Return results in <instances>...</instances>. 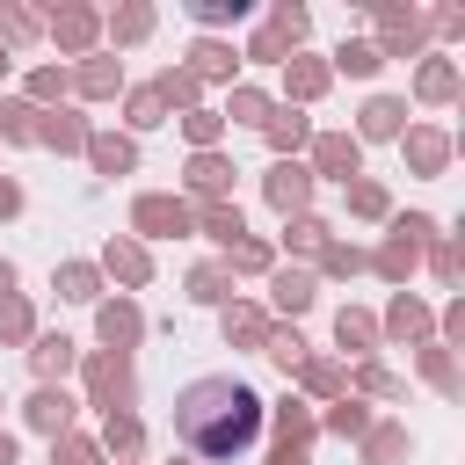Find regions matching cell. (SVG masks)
<instances>
[{
	"mask_svg": "<svg viewBox=\"0 0 465 465\" xmlns=\"http://www.w3.org/2000/svg\"><path fill=\"white\" fill-rule=\"evenodd\" d=\"M262 189H269V203H276L283 218H305V203H312V167H298V160H276Z\"/></svg>",
	"mask_w": 465,
	"mask_h": 465,
	"instance_id": "cell-3",
	"label": "cell"
},
{
	"mask_svg": "<svg viewBox=\"0 0 465 465\" xmlns=\"http://www.w3.org/2000/svg\"><path fill=\"white\" fill-rule=\"evenodd\" d=\"M182 131H189V145H196V153H211V145H218V131H225V116H218V109H189V116H182Z\"/></svg>",
	"mask_w": 465,
	"mask_h": 465,
	"instance_id": "cell-36",
	"label": "cell"
},
{
	"mask_svg": "<svg viewBox=\"0 0 465 465\" xmlns=\"http://www.w3.org/2000/svg\"><path fill=\"white\" fill-rule=\"evenodd\" d=\"M0 465H15V436L7 429H0Z\"/></svg>",
	"mask_w": 465,
	"mask_h": 465,
	"instance_id": "cell-59",
	"label": "cell"
},
{
	"mask_svg": "<svg viewBox=\"0 0 465 465\" xmlns=\"http://www.w3.org/2000/svg\"><path fill=\"white\" fill-rule=\"evenodd\" d=\"M269 465H312V458H305L298 443H276V458H269Z\"/></svg>",
	"mask_w": 465,
	"mask_h": 465,
	"instance_id": "cell-56",
	"label": "cell"
},
{
	"mask_svg": "<svg viewBox=\"0 0 465 465\" xmlns=\"http://www.w3.org/2000/svg\"><path fill=\"white\" fill-rule=\"evenodd\" d=\"M276 443H298V450L312 443V414H305L298 400H283V407H276Z\"/></svg>",
	"mask_w": 465,
	"mask_h": 465,
	"instance_id": "cell-31",
	"label": "cell"
},
{
	"mask_svg": "<svg viewBox=\"0 0 465 465\" xmlns=\"http://www.w3.org/2000/svg\"><path fill=\"white\" fill-rule=\"evenodd\" d=\"M51 283H58V298H73V305H94V291H102V276H94L87 262H65Z\"/></svg>",
	"mask_w": 465,
	"mask_h": 465,
	"instance_id": "cell-26",
	"label": "cell"
},
{
	"mask_svg": "<svg viewBox=\"0 0 465 465\" xmlns=\"http://www.w3.org/2000/svg\"><path fill=\"white\" fill-rule=\"evenodd\" d=\"M414 87H421V102H450V94H458V65H450V58H429Z\"/></svg>",
	"mask_w": 465,
	"mask_h": 465,
	"instance_id": "cell-28",
	"label": "cell"
},
{
	"mask_svg": "<svg viewBox=\"0 0 465 465\" xmlns=\"http://www.w3.org/2000/svg\"><path fill=\"white\" fill-rule=\"evenodd\" d=\"M94 327H102V341H109L116 356H124V349H131V341L145 334V320H138V305H131V298H116V305H102V312H94Z\"/></svg>",
	"mask_w": 465,
	"mask_h": 465,
	"instance_id": "cell-8",
	"label": "cell"
},
{
	"mask_svg": "<svg viewBox=\"0 0 465 465\" xmlns=\"http://www.w3.org/2000/svg\"><path fill=\"white\" fill-rule=\"evenodd\" d=\"M7 211H22V189H15V182H0V218H7Z\"/></svg>",
	"mask_w": 465,
	"mask_h": 465,
	"instance_id": "cell-57",
	"label": "cell"
},
{
	"mask_svg": "<svg viewBox=\"0 0 465 465\" xmlns=\"http://www.w3.org/2000/svg\"><path fill=\"white\" fill-rule=\"evenodd\" d=\"M189 189H196L203 203H225V189H232V160H225V153H196V160H189Z\"/></svg>",
	"mask_w": 465,
	"mask_h": 465,
	"instance_id": "cell-7",
	"label": "cell"
},
{
	"mask_svg": "<svg viewBox=\"0 0 465 465\" xmlns=\"http://www.w3.org/2000/svg\"><path fill=\"white\" fill-rule=\"evenodd\" d=\"M262 131H269V145H276V153H283V160H291V153H298V145H305V138H312V124H305V116H298V109H276V116H269V124H262Z\"/></svg>",
	"mask_w": 465,
	"mask_h": 465,
	"instance_id": "cell-18",
	"label": "cell"
},
{
	"mask_svg": "<svg viewBox=\"0 0 465 465\" xmlns=\"http://www.w3.org/2000/svg\"><path fill=\"white\" fill-rule=\"evenodd\" d=\"M87 160H94L102 174H131V167H138V145L116 138V131H94V138H87Z\"/></svg>",
	"mask_w": 465,
	"mask_h": 465,
	"instance_id": "cell-12",
	"label": "cell"
},
{
	"mask_svg": "<svg viewBox=\"0 0 465 465\" xmlns=\"http://www.w3.org/2000/svg\"><path fill=\"white\" fill-rule=\"evenodd\" d=\"M196 225H203L218 247H240V240H247V225H240V203H203V218H196Z\"/></svg>",
	"mask_w": 465,
	"mask_h": 465,
	"instance_id": "cell-19",
	"label": "cell"
},
{
	"mask_svg": "<svg viewBox=\"0 0 465 465\" xmlns=\"http://www.w3.org/2000/svg\"><path fill=\"white\" fill-rule=\"evenodd\" d=\"M232 116H240V124H269L276 109H269V94H262V87H232Z\"/></svg>",
	"mask_w": 465,
	"mask_h": 465,
	"instance_id": "cell-43",
	"label": "cell"
},
{
	"mask_svg": "<svg viewBox=\"0 0 465 465\" xmlns=\"http://www.w3.org/2000/svg\"><path fill=\"white\" fill-rule=\"evenodd\" d=\"M131 124H138V131H153V124H167V102H160L153 87H138V94H131Z\"/></svg>",
	"mask_w": 465,
	"mask_h": 465,
	"instance_id": "cell-46",
	"label": "cell"
},
{
	"mask_svg": "<svg viewBox=\"0 0 465 465\" xmlns=\"http://www.w3.org/2000/svg\"><path fill=\"white\" fill-rule=\"evenodd\" d=\"M262 356H269V363H283V371H298V363H305V341H298V327H269Z\"/></svg>",
	"mask_w": 465,
	"mask_h": 465,
	"instance_id": "cell-30",
	"label": "cell"
},
{
	"mask_svg": "<svg viewBox=\"0 0 465 465\" xmlns=\"http://www.w3.org/2000/svg\"><path fill=\"white\" fill-rule=\"evenodd\" d=\"M320 269H327V276H356V269H363V254H356L349 240H327V247H320Z\"/></svg>",
	"mask_w": 465,
	"mask_h": 465,
	"instance_id": "cell-44",
	"label": "cell"
},
{
	"mask_svg": "<svg viewBox=\"0 0 465 465\" xmlns=\"http://www.w3.org/2000/svg\"><path fill=\"white\" fill-rule=\"evenodd\" d=\"M247 58H262V65H276V58H283V44H276V36H269V29H262V36H254V44H247Z\"/></svg>",
	"mask_w": 465,
	"mask_h": 465,
	"instance_id": "cell-54",
	"label": "cell"
},
{
	"mask_svg": "<svg viewBox=\"0 0 465 465\" xmlns=\"http://www.w3.org/2000/svg\"><path fill=\"white\" fill-rule=\"evenodd\" d=\"M225 341H240V349H262V341H269V320H262L254 305H225Z\"/></svg>",
	"mask_w": 465,
	"mask_h": 465,
	"instance_id": "cell-22",
	"label": "cell"
},
{
	"mask_svg": "<svg viewBox=\"0 0 465 465\" xmlns=\"http://www.w3.org/2000/svg\"><path fill=\"white\" fill-rule=\"evenodd\" d=\"M327 429H334V436H363V429H371L363 400H334V407H327Z\"/></svg>",
	"mask_w": 465,
	"mask_h": 465,
	"instance_id": "cell-39",
	"label": "cell"
},
{
	"mask_svg": "<svg viewBox=\"0 0 465 465\" xmlns=\"http://www.w3.org/2000/svg\"><path fill=\"white\" fill-rule=\"evenodd\" d=\"M421 378L443 385V392H458V363H450V349H421Z\"/></svg>",
	"mask_w": 465,
	"mask_h": 465,
	"instance_id": "cell-45",
	"label": "cell"
},
{
	"mask_svg": "<svg viewBox=\"0 0 465 465\" xmlns=\"http://www.w3.org/2000/svg\"><path fill=\"white\" fill-rule=\"evenodd\" d=\"M0 80H7V44H0Z\"/></svg>",
	"mask_w": 465,
	"mask_h": 465,
	"instance_id": "cell-60",
	"label": "cell"
},
{
	"mask_svg": "<svg viewBox=\"0 0 465 465\" xmlns=\"http://www.w3.org/2000/svg\"><path fill=\"white\" fill-rule=\"evenodd\" d=\"M283 65H291V94H298V102H312V94L327 87V65H320V58H283Z\"/></svg>",
	"mask_w": 465,
	"mask_h": 465,
	"instance_id": "cell-34",
	"label": "cell"
},
{
	"mask_svg": "<svg viewBox=\"0 0 465 465\" xmlns=\"http://www.w3.org/2000/svg\"><path fill=\"white\" fill-rule=\"evenodd\" d=\"M429 232H436V218H421V211L392 218V240L378 247V276H385V283H407L414 262H421V240H429Z\"/></svg>",
	"mask_w": 465,
	"mask_h": 465,
	"instance_id": "cell-2",
	"label": "cell"
},
{
	"mask_svg": "<svg viewBox=\"0 0 465 465\" xmlns=\"http://www.w3.org/2000/svg\"><path fill=\"white\" fill-rule=\"evenodd\" d=\"M269 291H276V312H305L320 283H312V269H276V276H269Z\"/></svg>",
	"mask_w": 465,
	"mask_h": 465,
	"instance_id": "cell-14",
	"label": "cell"
},
{
	"mask_svg": "<svg viewBox=\"0 0 465 465\" xmlns=\"http://www.w3.org/2000/svg\"><path fill=\"white\" fill-rule=\"evenodd\" d=\"M0 36L29 44V36H36V15H22V7H0Z\"/></svg>",
	"mask_w": 465,
	"mask_h": 465,
	"instance_id": "cell-51",
	"label": "cell"
},
{
	"mask_svg": "<svg viewBox=\"0 0 465 465\" xmlns=\"http://www.w3.org/2000/svg\"><path fill=\"white\" fill-rule=\"evenodd\" d=\"M283 240H291V247H327V225L305 211V218H291V232H283Z\"/></svg>",
	"mask_w": 465,
	"mask_h": 465,
	"instance_id": "cell-49",
	"label": "cell"
},
{
	"mask_svg": "<svg viewBox=\"0 0 465 465\" xmlns=\"http://www.w3.org/2000/svg\"><path fill=\"white\" fill-rule=\"evenodd\" d=\"M298 371H305L312 392H341V363H334V356H312V363H298Z\"/></svg>",
	"mask_w": 465,
	"mask_h": 465,
	"instance_id": "cell-47",
	"label": "cell"
},
{
	"mask_svg": "<svg viewBox=\"0 0 465 465\" xmlns=\"http://www.w3.org/2000/svg\"><path fill=\"white\" fill-rule=\"evenodd\" d=\"M378 36H385V44H378V58H407V51L421 44V22H414V15H400V7H385V15H378Z\"/></svg>",
	"mask_w": 465,
	"mask_h": 465,
	"instance_id": "cell-10",
	"label": "cell"
},
{
	"mask_svg": "<svg viewBox=\"0 0 465 465\" xmlns=\"http://www.w3.org/2000/svg\"><path fill=\"white\" fill-rule=\"evenodd\" d=\"M109 29H116V36H124V44H138V36H145V29H153V7H124V15H116V22H109Z\"/></svg>",
	"mask_w": 465,
	"mask_h": 465,
	"instance_id": "cell-48",
	"label": "cell"
},
{
	"mask_svg": "<svg viewBox=\"0 0 465 465\" xmlns=\"http://www.w3.org/2000/svg\"><path fill=\"white\" fill-rule=\"evenodd\" d=\"M51 465H102V443H87V436H51Z\"/></svg>",
	"mask_w": 465,
	"mask_h": 465,
	"instance_id": "cell-32",
	"label": "cell"
},
{
	"mask_svg": "<svg viewBox=\"0 0 465 465\" xmlns=\"http://www.w3.org/2000/svg\"><path fill=\"white\" fill-rule=\"evenodd\" d=\"M116 87H124V65L116 58H87L80 65V94H116Z\"/></svg>",
	"mask_w": 465,
	"mask_h": 465,
	"instance_id": "cell-29",
	"label": "cell"
},
{
	"mask_svg": "<svg viewBox=\"0 0 465 465\" xmlns=\"http://www.w3.org/2000/svg\"><path fill=\"white\" fill-rule=\"evenodd\" d=\"M407 160H414V174H443L450 138H443V131H407Z\"/></svg>",
	"mask_w": 465,
	"mask_h": 465,
	"instance_id": "cell-15",
	"label": "cell"
},
{
	"mask_svg": "<svg viewBox=\"0 0 465 465\" xmlns=\"http://www.w3.org/2000/svg\"><path fill=\"white\" fill-rule=\"evenodd\" d=\"M262 392L247 378H196L182 400H174V436L196 450V458H240L254 436H262Z\"/></svg>",
	"mask_w": 465,
	"mask_h": 465,
	"instance_id": "cell-1",
	"label": "cell"
},
{
	"mask_svg": "<svg viewBox=\"0 0 465 465\" xmlns=\"http://www.w3.org/2000/svg\"><path fill=\"white\" fill-rule=\"evenodd\" d=\"M305 29H312V15H305V7H291V0H283V7H276V22H269V36H276L283 51H291V44L305 36Z\"/></svg>",
	"mask_w": 465,
	"mask_h": 465,
	"instance_id": "cell-37",
	"label": "cell"
},
{
	"mask_svg": "<svg viewBox=\"0 0 465 465\" xmlns=\"http://www.w3.org/2000/svg\"><path fill=\"white\" fill-rule=\"evenodd\" d=\"M131 225L145 240H174V232H189V203L182 196H138L131 203Z\"/></svg>",
	"mask_w": 465,
	"mask_h": 465,
	"instance_id": "cell-4",
	"label": "cell"
},
{
	"mask_svg": "<svg viewBox=\"0 0 465 465\" xmlns=\"http://www.w3.org/2000/svg\"><path fill=\"white\" fill-rule=\"evenodd\" d=\"M385 334H392V341H414V334H429V305L400 291V298H392V312H385Z\"/></svg>",
	"mask_w": 465,
	"mask_h": 465,
	"instance_id": "cell-16",
	"label": "cell"
},
{
	"mask_svg": "<svg viewBox=\"0 0 465 465\" xmlns=\"http://www.w3.org/2000/svg\"><path fill=\"white\" fill-rule=\"evenodd\" d=\"M225 254H232V269H247V276L269 269V247H262V240H240V247H225Z\"/></svg>",
	"mask_w": 465,
	"mask_h": 465,
	"instance_id": "cell-50",
	"label": "cell"
},
{
	"mask_svg": "<svg viewBox=\"0 0 465 465\" xmlns=\"http://www.w3.org/2000/svg\"><path fill=\"white\" fill-rule=\"evenodd\" d=\"M400 116H407V102L371 94V102H363V138H400Z\"/></svg>",
	"mask_w": 465,
	"mask_h": 465,
	"instance_id": "cell-17",
	"label": "cell"
},
{
	"mask_svg": "<svg viewBox=\"0 0 465 465\" xmlns=\"http://www.w3.org/2000/svg\"><path fill=\"white\" fill-rule=\"evenodd\" d=\"M189 298H196V305H225V298H232V269H218V262L189 269Z\"/></svg>",
	"mask_w": 465,
	"mask_h": 465,
	"instance_id": "cell-21",
	"label": "cell"
},
{
	"mask_svg": "<svg viewBox=\"0 0 465 465\" xmlns=\"http://www.w3.org/2000/svg\"><path fill=\"white\" fill-rule=\"evenodd\" d=\"M29 363H36L44 378H65V371H73V341H65V334H36V341H29Z\"/></svg>",
	"mask_w": 465,
	"mask_h": 465,
	"instance_id": "cell-23",
	"label": "cell"
},
{
	"mask_svg": "<svg viewBox=\"0 0 465 465\" xmlns=\"http://www.w3.org/2000/svg\"><path fill=\"white\" fill-rule=\"evenodd\" d=\"M29 94H36V102H51V94H65V73H58V65H44V73H29Z\"/></svg>",
	"mask_w": 465,
	"mask_h": 465,
	"instance_id": "cell-52",
	"label": "cell"
},
{
	"mask_svg": "<svg viewBox=\"0 0 465 465\" xmlns=\"http://www.w3.org/2000/svg\"><path fill=\"white\" fill-rule=\"evenodd\" d=\"M312 167L334 174V182H349V174L363 167V145H356L349 131H320V138H312Z\"/></svg>",
	"mask_w": 465,
	"mask_h": 465,
	"instance_id": "cell-5",
	"label": "cell"
},
{
	"mask_svg": "<svg viewBox=\"0 0 465 465\" xmlns=\"http://www.w3.org/2000/svg\"><path fill=\"white\" fill-rule=\"evenodd\" d=\"M153 94H160L167 109H196V80H189L182 65H174V73H160V80H153Z\"/></svg>",
	"mask_w": 465,
	"mask_h": 465,
	"instance_id": "cell-35",
	"label": "cell"
},
{
	"mask_svg": "<svg viewBox=\"0 0 465 465\" xmlns=\"http://www.w3.org/2000/svg\"><path fill=\"white\" fill-rule=\"evenodd\" d=\"M349 211H356V218H385V211H392V196H385L378 182H349Z\"/></svg>",
	"mask_w": 465,
	"mask_h": 465,
	"instance_id": "cell-38",
	"label": "cell"
},
{
	"mask_svg": "<svg viewBox=\"0 0 465 465\" xmlns=\"http://www.w3.org/2000/svg\"><path fill=\"white\" fill-rule=\"evenodd\" d=\"M36 138H44V145H58V153H80V145H87V124H80L73 109H44Z\"/></svg>",
	"mask_w": 465,
	"mask_h": 465,
	"instance_id": "cell-13",
	"label": "cell"
},
{
	"mask_svg": "<svg viewBox=\"0 0 465 465\" xmlns=\"http://www.w3.org/2000/svg\"><path fill=\"white\" fill-rule=\"evenodd\" d=\"M22 414H29V429H44V436H65V429H73V400H65L58 385H36Z\"/></svg>",
	"mask_w": 465,
	"mask_h": 465,
	"instance_id": "cell-6",
	"label": "cell"
},
{
	"mask_svg": "<svg viewBox=\"0 0 465 465\" xmlns=\"http://www.w3.org/2000/svg\"><path fill=\"white\" fill-rule=\"evenodd\" d=\"M363 392H385V400H400V378H392V371H378V363H371V371H363Z\"/></svg>",
	"mask_w": 465,
	"mask_h": 465,
	"instance_id": "cell-53",
	"label": "cell"
},
{
	"mask_svg": "<svg viewBox=\"0 0 465 465\" xmlns=\"http://www.w3.org/2000/svg\"><path fill=\"white\" fill-rule=\"evenodd\" d=\"M232 65H240V58H232V44H211V36H203V44L189 51V65H182V73L203 87V80H232Z\"/></svg>",
	"mask_w": 465,
	"mask_h": 465,
	"instance_id": "cell-11",
	"label": "cell"
},
{
	"mask_svg": "<svg viewBox=\"0 0 465 465\" xmlns=\"http://www.w3.org/2000/svg\"><path fill=\"white\" fill-rule=\"evenodd\" d=\"M87 385H94V400L116 414V400H131V371H124V356H94V363H87Z\"/></svg>",
	"mask_w": 465,
	"mask_h": 465,
	"instance_id": "cell-9",
	"label": "cell"
},
{
	"mask_svg": "<svg viewBox=\"0 0 465 465\" xmlns=\"http://www.w3.org/2000/svg\"><path fill=\"white\" fill-rule=\"evenodd\" d=\"M36 116H44L36 102H0V131L7 138H36Z\"/></svg>",
	"mask_w": 465,
	"mask_h": 465,
	"instance_id": "cell-41",
	"label": "cell"
},
{
	"mask_svg": "<svg viewBox=\"0 0 465 465\" xmlns=\"http://www.w3.org/2000/svg\"><path fill=\"white\" fill-rule=\"evenodd\" d=\"M102 443H109V450H116V458H131V450H138V443H145V429H138V421H131V414H109V429H102Z\"/></svg>",
	"mask_w": 465,
	"mask_h": 465,
	"instance_id": "cell-40",
	"label": "cell"
},
{
	"mask_svg": "<svg viewBox=\"0 0 465 465\" xmlns=\"http://www.w3.org/2000/svg\"><path fill=\"white\" fill-rule=\"evenodd\" d=\"M29 327H36V320H29V305L7 291V298H0V341H29Z\"/></svg>",
	"mask_w": 465,
	"mask_h": 465,
	"instance_id": "cell-42",
	"label": "cell"
},
{
	"mask_svg": "<svg viewBox=\"0 0 465 465\" xmlns=\"http://www.w3.org/2000/svg\"><path fill=\"white\" fill-rule=\"evenodd\" d=\"M334 65H341V73H356V80H371L385 58H378V44H356V36H349V44L334 51Z\"/></svg>",
	"mask_w": 465,
	"mask_h": 465,
	"instance_id": "cell-33",
	"label": "cell"
},
{
	"mask_svg": "<svg viewBox=\"0 0 465 465\" xmlns=\"http://www.w3.org/2000/svg\"><path fill=\"white\" fill-rule=\"evenodd\" d=\"M94 29H102V22H94V15H87V7H65V15H58V22H51V36H58V44H65V51H87V44H94Z\"/></svg>",
	"mask_w": 465,
	"mask_h": 465,
	"instance_id": "cell-25",
	"label": "cell"
},
{
	"mask_svg": "<svg viewBox=\"0 0 465 465\" xmlns=\"http://www.w3.org/2000/svg\"><path fill=\"white\" fill-rule=\"evenodd\" d=\"M436 276H443V283H458V247H450V240H436Z\"/></svg>",
	"mask_w": 465,
	"mask_h": 465,
	"instance_id": "cell-55",
	"label": "cell"
},
{
	"mask_svg": "<svg viewBox=\"0 0 465 465\" xmlns=\"http://www.w3.org/2000/svg\"><path fill=\"white\" fill-rule=\"evenodd\" d=\"M363 458H371V465H400V458H407V429H400V421L363 429Z\"/></svg>",
	"mask_w": 465,
	"mask_h": 465,
	"instance_id": "cell-24",
	"label": "cell"
},
{
	"mask_svg": "<svg viewBox=\"0 0 465 465\" xmlns=\"http://www.w3.org/2000/svg\"><path fill=\"white\" fill-rule=\"evenodd\" d=\"M7 291H15V262H0V298H7Z\"/></svg>",
	"mask_w": 465,
	"mask_h": 465,
	"instance_id": "cell-58",
	"label": "cell"
},
{
	"mask_svg": "<svg viewBox=\"0 0 465 465\" xmlns=\"http://www.w3.org/2000/svg\"><path fill=\"white\" fill-rule=\"evenodd\" d=\"M334 341H341V349H371V341H378V320L356 312V305H341V312H334Z\"/></svg>",
	"mask_w": 465,
	"mask_h": 465,
	"instance_id": "cell-27",
	"label": "cell"
},
{
	"mask_svg": "<svg viewBox=\"0 0 465 465\" xmlns=\"http://www.w3.org/2000/svg\"><path fill=\"white\" fill-rule=\"evenodd\" d=\"M102 262H109V276H124V283H145V276H153V262H145V247H138V240H109V254H102Z\"/></svg>",
	"mask_w": 465,
	"mask_h": 465,
	"instance_id": "cell-20",
	"label": "cell"
}]
</instances>
